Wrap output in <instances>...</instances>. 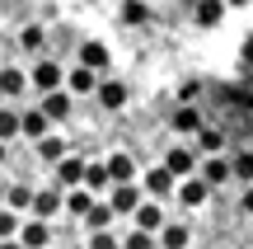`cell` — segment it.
<instances>
[{
	"label": "cell",
	"mask_w": 253,
	"mask_h": 249,
	"mask_svg": "<svg viewBox=\"0 0 253 249\" xmlns=\"http://www.w3.org/2000/svg\"><path fill=\"white\" fill-rule=\"evenodd\" d=\"M5 160H9V141L0 137V165H5Z\"/></svg>",
	"instance_id": "cell-4"
},
{
	"label": "cell",
	"mask_w": 253,
	"mask_h": 249,
	"mask_svg": "<svg viewBox=\"0 0 253 249\" xmlns=\"http://www.w3.org/2000/svg\"><path fill=\"white\" fill-rule=\"evenodd\" d=\"M33 193H38V188H28V184H9L5 188V207H14V212H33Z\"/></svg>",
	"instance_id": "cell-3"
},
{
	"label": "cell",
	"mask_w": 253,
	"mask_h": 249,
	"mask_svg": "<svg viewBox=\"0 0 253 249\" xmlns=\"http://www.w3.org/2000/svg\"><path fill=\"white\" fill-rule=\"evenodd\" d=\"M0 66H5V61H0Z\"/></svg>",
	"instance_id": "cell-6"
},
{
	"label": "cell",
	"mask_w": 253,
	"mask_h": 249,
	"mask_svg": "<svg viewBox=\"0 0 253 249\" xmlns=\"http://www.w3.org/2000/svg\"><path fill=\"white\" fill-rule=\"evenodd\" d=\"M0 207H5V193H0Z\"/></svg>",
	"instance_id": "cell-5"
},
{
	"label": "cell",
	"mask_w": 253,
	"mask_h": 249,
	"mask_svg": "<svg viewBox=\"0 0 253 249\" xmlns=\"http://www.w3.org/2000/svg\"><path fill=\"white\" fill-rule=\"evenodd\" d=\"M33 90V80H28V71H19V66H0V99H24V94Z\"/></svg>",
	"instance_id": "cell-2"
},
{
	"label": "cell",
	"mask_w": 253,
	"mask_h": 249,
	"mask_svg": "<svg viewBox=\"0 0 253 249\" xmlns=\"http://www.w3.org/2000/svg\"><path fill=\"white\" fill-rule=\"evenodd\" d=\"M28 80H33V90H38V94L61 90V85H66V66H61V61H52V56H38V61L28 66Z\"/></svg>",
	"instance_id": "cell-1"
}]
</instances>
